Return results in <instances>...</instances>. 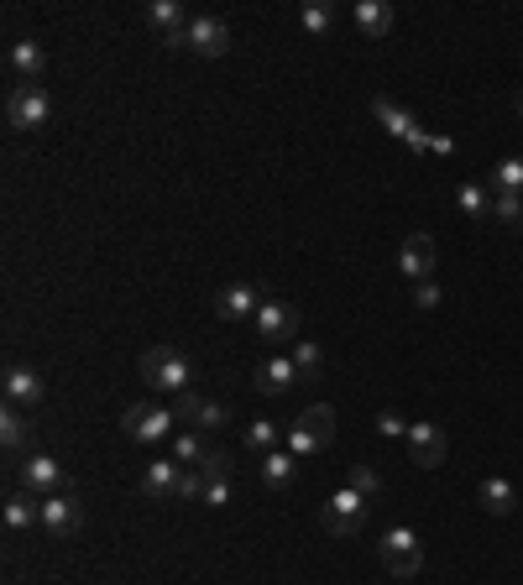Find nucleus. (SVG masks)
Wrapping results in <instances>:
<instances>
[{"label":"nucleus","instance_id":"nucleus-1","mask_svg":"<svg viewBox=\"0 0 523 585\" xmlns=\"http://www.w3.org/2000/svg\"><path fill=\"white\" fill-rule=\"evenodd\" d=\"M142 382L184 397V392H194V361L178 345H152V350H142Z\"/></svg>","mask_w":523,"mask_h":585},{"label":"nucleus","instance_id":"nucleus-2","mask_svg":"<svg viewBox=\"0 0 523 585\" xmlns=\"http://www.w3.org/2000/svg\"><path fill=\"white\" fill-rule=\"evenodd\" d=\"M330 439H335V408H330V403H314V408H304L299 418H293V429H288V450L304 460V455H320Z\"/></svg>","mask_w":523,"mask_h":585},{"label":"nucleus","instance_id":"nucleus-3","mask_svg":"<svg viewBox=\"0 0 523 585\" xmlns=\"http://www.w3.org/2000/svg\"><path fill=\"white\" fill-rule=\"evenodd\" d=\"M48 115H53V100H48L42 84H16L6 95V126L11 131H42Z\"/></svg>","mask_w":523,"mask_h":585},{"label":"nucleus","instance_id":"nucleus-4","mask_svg":"<svg viewBox=\"0 0 523 585\" xmlns=\"http://www.w3.org/2000/svg\"><path fill=\"white\" fill-rule=\"evenodd\" d=\"M377 554H382V565H388V575H398V580H414L424 570V549H419V538L408 528H388V533H382Z\"/></svg>","mask_w":523,"mask_h":585},{"label":"nucleus","instance_id":"nucleus-5","mask_svg":"<svg viewBox=\"0 0 523 585\" xmlns=\"http://www.w3.org/2000/svg\"><path fill=\"white\" fill-rule=\"evenodd\" d=\"M173 424H178V413L157 408V403H131V408L121 413V434H126V439H136V444H157V439H168V434H173Z\"/></svg>","mask_w":523,"mask_h":585},{"label":"nucleus","instance_id":"nucleus-6","mask_svg":"<svg viewBox=\"0 0 523 585\" xmlns=\"http://www.w3.org/2000/svg\"><path fill=\"white\" fill-rule=\"evenodd\" d=\"M252 330H257L267 345H293V340H299V309L267 293V303H262L257 319H252Z\"/></svg>","mask_w":523,"mask_h":585},{"label":"nucleus","instance_id":"nucleus-7","mask_svg":"<svg viewBox=\"0 0 523 585\" xmlns=\"http://www.w3.org/2000/svg\"><path fill=\"white\" fill-rule=\"evenodd\" d=\"M367 497L361 491H351V486H340L335 497L325 502V533H335V538H351V533H361V523H367Z\"/></svg>","mask_w":523,"mask_h":585},{"label":"nucleus","instance_id":"nucleus-8","mask_svg":"<svg viewBox=\"0 0 523 585\" xmlns=\"http://www.w3.org/2000/svg\"><path fill=\"white\" fill-rule=\"evenodd\" d=\"M372 115H377V121L388 126L393 136H398V142H408V152H419V157L429 152V131H424V126H419L408 110H398L388 95H377V100H372Z\"/></svg>","mask_w":523,"mask_h":585},{"label":"nucleus","instance_id":"nucleus-9","mask_svg":"<svg viewBox=\"0 0 523 585\" xmlns=\"http://www.w3.org/2000/svg\"><path fill=\"white\" fill-rule=\"evenodd\" d=\"M184 48H194L199 58H225L231 53V27H225L220 16H189Z\"/></svg>","mask_w":523,"mask_h":585},{"label":"nucleus","instance_id":"nucleus-10","mask_svg":"<svg viewBox=\"0 0 523 585\" xmlns=\"http://www.w3.org/2000/svg\"><path fill=\"white\" fill-rule=\"evenodd\" d=\"M262 303H267V293H262V288H252V283H231V288H220V293H215V314H220V319H231V324H246V319H257Z\"/></svg>","mask_w":523,"mask_h":585},{"label":"nucleus","instance_id":"nucleus-11","mask_svg":"<svg viewBox=\"0 0 523 585\" xmlns=\"http://www.w3.org/2000/svg\"><path fill=\"white\" fill-rule=\"evenodd\" d=\"M403 439H408V460L424 465V471H435V465L445 460V450H450V439H445L440 424H408Z\"/></svg>","mask_w":523,"mask_h":585},{"label":"nucleus","instance_id":"nucleus-12","mask_svg":"<svg viewBox=\"0 0 523 585\" xmlns=\"http://www.w3.org/2000/svg\"><path fill=\"white\" fill-rule=\"evenodd\" d=\"M21 486H27L32 497H58V491H63V465L53 455L32 450L27 460H21Z\"/></svg>","mask_w":523,"mask_h":585},{"label":"nucleus","instance_id":"nucleus-13","mask_svg":"<svg viewBox=\"0 0 523 585\" xmlns=\"http://www.w3.org/2000/svg\"><path fill=\"white\" fill-rule=\"evenodd\" d=\"M84 523V507L68 497V491H58V497H42V523L37 528H48L53 538H74Z\"/></svg>","mask_w":523,"mask_h":585},{"label":"nucleus","instance_id":"nucleus-14","mask_svg":"<svg viewBox=\"0 0 523 585\" xmlns=\"http://www.w3.org/2000/svg\"><path fill=\"white\" fill-rule=\"evenodd\" d=\"M173 413L184 418L189 429H199V434H215V429L225 424V418H231V413H225V403H215V397H199V392H184Z\"/></svg>","mask_w":523,"mask_h":585},{"label":"nucleus","instance_id":"nucleus-15","mask_svg":"<svg viewBox=\"0 0 523 585\" xmlns=\"http://www.w3.org/2000/svg\"><path fill=\"white\" fill-rule=\"evenodd\" d=\"M147 27L168 42V48H184V32H189V16L178 0H152L147 6Z\"/></svg>","mask_w":523,"mask_h":585},{"label":"nucleus","instance_id":"nucleus-16","mask_svg":"<svg viewBox=\"0 0 523 585\" xmlns=\"http://www.w3.org/2000/svg\"><path fill=\"white\" fill-rule=\"evenodd\" d=\"M398 272L414 277V283H429V272H435V241H429V236H408L403 251H398Z\"/></svg>","mask_w":523,"mask_h":585},{"label":"nucleus","instance_id":"nucleus-17","mask_svg":"<svg viewBox=\"0 0 523 585\" xmlns=\"http://www.w3.org/2000/svg\"><path fill=\"white\" fill-rule=\"evenodd\" d=\"M0 387H6V403H16V408H37L42 403V377L32 366H6Z\"/></svg>","mask_w":523,"mask_h":585},{"label":"nucleus","instance_id":"nucleus-18","mask_svg":"<svg viewBox=\"0 0 523 585\" xmlns=\"http://www.w3.org/2000/svg\"><path fill=\"white\" fill-rule=\"evenodd\" d=\"M293 382H299V366H293V356H267L257 366V392L262 397H283Z\"/></svg>","mask_w":523,"mask_h":585},{"label":"nucleus","instance_id":"nucleus-19","mask_svg":"<svg viewBox=\"0 0 523 585\" xmlns=\"http://www.w3.org/2000/svg\"><path fill=\"white\" fill-rule=\"evenodd\" d=\"M42 68H48V53H42V42H11V74L16 84H37L42 79Z\"/></svg>","mask_w":523,"mask_h":585},{"label":"nucleus","instance_id":"nucleus-20","mask_svg":"<svg viewBox=\"0 0 523 585\" xmlns=\"http://www.w3.org/2000/svg\"><path fill=\"white\" fill-rule=\"evenodd\" d=\"M178 481H184L178 460H152L147 476H142V491H147L152 502H168V497H178Z\"/></svg>","mask_w":523,"mask_h":585},{"label":"nucleus","instance_id":"nucleus-21","mask_svg":"<svg viewBox=\"0 0 523 585\" xmlns=\"http://www.w3.org/2000/svg\"><path fill=\"white\" fill-rule=\"evenodd\" d=\"M257 465H262V486L267 491H283V486H293V476H299V455L293 450H272Z\"/></svg>","mask_w":523,"mask_h":585},{"label":"nucleus","instance_id":"nucleus-22","mask_svg":"<svg viewBox=\"0 0 523 585\" xmlns=\"http://www.w3.org/2000/svg\"><path fill=\"white\" fill-rule=\"evenodd\" d=\"M356 27L367 37H388L393 32V6L388 0H356Z\"/></svg>","mask_w":523,"mask_h":585},{"label":"nucleus","instance_id":"nucleus-23","mask_svg":"<svg viewBox=\"0 0 523 585\" xmlns=\"http://www.w3.org/2000/svg\"><path fill=\"white\" fill-rule=\"evenodd\" d=\"M492 189H487V183H456V209H461V215H471V220H487L492 215Z\"/></svg>","mask_w":523,"mask_h":585},{"label":"nucleus","instance_id":"nucleus-24","mask_svg":"<svg viewBox=\"0 0 523 585\" xmlns=\"http://www.w3.org/2000/svg\"><path fill=\"white\" fill-rule=\"evenodd\" d=\"M0 439H6V450H27L32 444V418L16 403H6V413H0Z\"/></svg>","mask_w":523,"mask_h":585},{"label":"nucleus","instance_id":"nucleus-25","mask_svg":"<svg viewBox=\"0 0 523 585\" xmlns=\"http://www.w3.org/2000/svg\"><path fill=\"white\" fill-rule=\"evenodd\" d=\"M210 450H215V444L204 439L199 429L173 434V460H178V465H204V460H210Z\"/></svg>","mask_w":523,"mask_h":585},{"label":"nucleus","instance_id":"nucleus-26","mask_svg":"<svg viewBox=\"0 0 523 585\" xmlns=\"http://www.w3.org/2000/svg\"><path fill=\"white\" fill-rule=\"evenodd\" d=\"M32 523H42V502H32V491H16V497H6V528L27 533Z\"/></svg>","mask_w":523,"mask_h":585},{"label":"nucleus","instance_id":"nucleus-27","mask_svg":"<svg viewBox=\"0 0 523 585\" xmlns=\"http://www.w3.org/2000/svg\"><path fill=\"white\" fill-rule=\"evenodd\" d=\"M241 444H246V450H252L257 460L272 455V450H278V424H272V418H257V424H246Z\"/></svg>","mask_w":523,"mask_h":585},{"label":"nucleus","instance_id":"nucleus-28","mask_svg":"<svg viewBox=\"0 0 523 585\" xmlns=\"http://www.w3.org/2000/svg\"><path fill=\"white\" fill-rule=\"evenodd\" d=\"M513 502H518V497H513V486H508L503 476H487V481H482V507H487V512H497V518H503V512H513Z\"/></svg>","mask_w":523,"mask_h":585},{"label":"nucleus","instance_id":"nucleus-29","mask_svg":"<svg viewBox=\"0 0 523 585\" xmlns=\"http://www.w3.org/2000/svg\"><path fill=\"white\" fill-rule=\"evenodd\" d=\"M492 189L497 194H523V157H503L492 168Z\"/></svg>","mask_w":523,"mask_h":585},{"label":"nucleus","instance_id":"nucleus-30","mask_svg":"<svg viewBox=\"0 0 523 585\" xmlns=\"http://www.w3.org/2000/svg\"><path fill=\"white\" fill-rule=\"evenodd\" d=\"M293 366H299V377H314V371L325 366V350L309 345V340H293Z\"/></svg>","mask_w":523,"mask_h":585},{"label":"nucleus","instance_id":"nucleus-31","mask_svg":"<svg viewBox=\"0 0 523 585\" xmlns=\"http://www.w3.org/2000/svg\"><path fill=\"white\" fill-rule=\"evenodd\" d=\"M492 220H503V225H523V194H497L492 199Z\"/></svg>","mask_w":523,"mask_h":585},{"label":"nucleus","instance_id":"nucleus-32","mask_svg":"<svg viewBox=\"0 0 523 585\" xmlns=\"http://www.w3.org/2000/svg\"><path fill=\"white\" fill-rule=\"evenodd\" d=\"M346 486H351V491H361V497H367V502H372V497H377V491H382V476L372 471V465H351V476H346Z\"/></svg>","mask_w":523,"mask_h":585},{"label":"nucleus","instance_id":"nucleus-33","mask_svg":"<svg viewBox=\"0 0 523 585\" xmlns=\"http://www.w3.org/2000/svg\"><path fill=\"white\" fill-rule=\"evenodd\" d=\"M330 21H335L330 0H325V6H320V0H309V6H304V32H314V37H320V32H330Z\"/></svg>","mask_w":523,"mask_h":585},{"label":"nucleus","instance_id":"nucleus-34","mask_svg":"<svg viewBox=\"0 0 523 585\" xmlns=\"http://www.w3.org/2000/svg\"><path fill=\"white\" fill-rule=\"evenodd\" d=\"M231 471H236V465H231V455H225V450H210V460L199 465L204 481H231Z\"/></svg>","mask_w":523,"mask_h":585},{"label":"nucleus","instance_id":"nucleus-35","mask_svg":"<svg viewBox=\"0 0 523 585\" xmlns=\"http://www.w3.org/2000/svg\"><path fill=\"white\" fill-rule=\"evenodd\" d=\"M204 507H231V481H204Z\"/></svg>","mask_w":523,"mask_h":585},{"label":"nucleus","instance_id":"nucleus-36","mask_svg":"<svg viewBox=\"0 0 523 585\" xmlns=\"http://www.w3.org/2000/svg\"><path fill=\"white\" fill-rule=\"evenodd\" d=\"M178 497H184V502L204 497V476H199V471H184V481H178Z\"/></svg>","mask_w":523,"mask_h":585},{"label":"nucleus","instance_id":"nucleus-37","mask_svg":"<svg viewBox=\"0 0 523 585\" xmlns=\"http://www.w3.org/2000/svg\"><path fill=\"white\" fill-rule=\"evenodd\" d=\"M377 429H382V434H393V439H403V434H408V424H403L398 413H377Z\"/></svg>","mask_w":523,"mask_h":585},{"label":"nucleus","instance_id":"nucleus-38","mask_svg":"<svg viewBox=\"0 0 523 585\" xmlns=\"http://www.w3.org/2000/svg\"><path fill=\"white\" fill-rule=\"evenodd\" d=\"M414 303H419V309H435V303H440V283H419L414 288Z\"/></svg>","mask_w":523,"mask_h":585},{"label":"nucleus","instance_id":"nucleus-39","mask_svg":"<svg viewBox=\"0 0 523 585\" xmlns=\"http://www.w3.org/2000/svg\"><path fill=\"white\" fill-rule=\"evenodd\" d=\"M429 152H435V157H456V136H429Z\"/></svg>","mask_w":523,"mask_h":585},{"label":"nucleus","instance_id":"nucleus-40","mask_svg":"<svg viewBox=\"0 0 523 585\" xmlns=\"http://www.w3.org/2000/svg\"><path fill=\"white\" fill-rule=\"evenodd\" d=\"M518 110H523V89H518Z\"/></svg>","mask_w":523,"mask_h":585}]
</instances>
